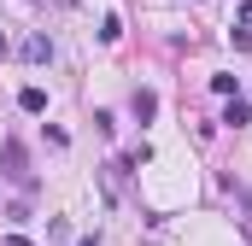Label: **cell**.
I'll use <instances>...</instances> for the list:
<instances>
[{
  "label": "cell",
  "instance_id": "cell-1",
  "mask_svg": "<svg viewBox=\"0 0 252 246\" xmlns=\"http://www.w3.org/2000/svg\"><path fill=\"white\" fill-rule=\"evenodd\" d=\"M0 176L18 187H30V158H24V147H18V135H6L0 141Z\"/></svg>",
  "mask_w": 252,
  "mask_h": 246
},
{
  "label": "cell",
  "instance_id": "cell-2",
  "mask_svg": "<svg viewBox=\"0 0 252 246\" xmlns=\"http://www.w3.org/2000/svg\"><path fill=\"white\" fill-rule=\"evenodd\" d=\"M24 59H30V64H47V59H53V41H47V35H30V41H24Z\"/></svg>",
  "mask_w": 252,
  "mask_h": 246
},
{
  "label": "cell",
  "instance_id": "cell-3",
  "mask_svg": "<svg viewBox=\"0 0 252 246\" xmlns=\"http://www.w3.org/2000/svg\"><path fill=\"white\" fill-rule=\"evenodd\" d=\"M18 106H24V112H47V94H41V88H24Z\"/></svg>",
  "mask_w": 252,
  "mask_h": 246
},
{
  "label": "cell",
  "instance_id": "cell-4",
  "mask_svg": "<svg viewBox=\"0 0 252 246\" xmlns=\"http://www.w3.org/2000/svg\"><path fill=\"white\" fill-rule=\"evenodd\" d=\"M153 112H158V100H153V94H147V88H141V94H135V118L147 123V118H153Z\"/></svg>",
  "mask_w": 252,
  "mask_h": 246
},
{
  "label": "cell",
  "instance_id": "cell-5",
  "mask_svg": "<svg viewBox=\"0 0 252 246\" xmlns=\"http://www.w3.org/2000/svg\"><path fill=\"white\" fill-rule=\"evenodd\" d=\"M252 118V106H247V100H229V118H223V123H247Z\"/></svg>",
  "mask_w": 252,
  "mask_h": 246
},
{
  "label": "cell",
  "instance_id": "cell-6",
  "mask_svg": "<svg viewBox=\"0 0 252 246\" xmlns=\"http://www.w3.org/2000/svg\"><path fill=\"white\" fill-rule=\"evenodd\" d=\"M0 53H6V35H0Z\"/></svg>",
  "mask_w": 252,
  "mask_h": 246
},
{
  "label": "cell",
  "instance_id": "cell-7",
  "mask_svg": "<svg viewBox=\"0 0 252 246\" xmlns=\"http://www.w3.org/2000/svg\"><path fill=\"white\" fill-rule=\"evenodd\" d=\"M76 246H94V241H76Z\"/></svg>",
  "mask_w": 252,
  "mask_h": 246
},
{
  "label": "cell",
  "instance_id": "cell-8",
  "mask_svg": "<svg viewBox=\"0 0 252 246\" xmlns=\"http://www.w3.org/2000/svg\"><path fill=\"white\" fill-rule=\"evenodd\" d=\"M247 246H252V241H247Z\"/></svg>",
  "mask_w": 252,
  "mask_h": 246
}]
</instances>
